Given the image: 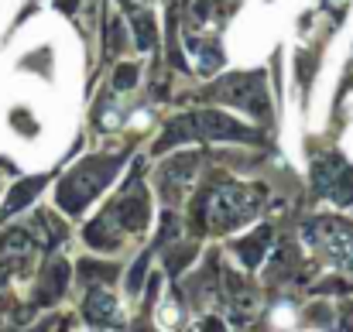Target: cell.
<instances>
[{"label":"cell","mask_w":353,"mask_h":332,"mask_svg":"<svg viewBox=\"0 0 353 332\" xmlns=\"http://www.w3.org/2000/svg\"><path fill=\"white\" fill-rule=\"evenodd\" d=\"M120 168V158H93V161H86V165H79L62 185H59V206L65 209V213H79L114 175H117Z\"/></svg>","instance_id":"6da1fadb"},{"label":"cell","mask_w":353,"mask_h":332,"mask_svg":"<svg viewBox=\"0 0 353 332\" xmlns=\"http://www.w3.org/2000/svg\"><path fill=\"white\" fill-rule=\"evenodd\" d=\"M182 137H227V141L240 137V141H254L250 130H243L236 120H230V116H223V113H216V110H199V113H192V116H179L168 127V134L158 141V151L172 147Z\"/></svg>","instance_id":"7a4b0ae2"},{"label":"cell","mask_w":353,"mask_h":332,"mask_svg":"<svg viewBox=\"0 0 353 332\" xmlns=\"http://www.w3.org/2000/svg\"><path fill=\"white\" fill-rule=\"evenodd\" d=\"M254 206H257V196L243 185H220L210 192L206 199V220L213 229H234L247 216H254Z\"/></svg>","instance_id":"3957f363"},{"label":"cell","mask_w":353,"mask_h":332,"mask_svg":"<svg viewBox=\"0 0 353 332\" xmlns=\"http://www.w3.org/2000/svg\"><path fill=\"white\" fill-rule=\"evenodd\" d=\"M213 93H216L220 100L240 107V110L268 113V90H264V79H261L257 72H236V76H227Z\"/></svg>","instance_id":"277c9868"},{"label":"cell","mask_w":353,"mask_h":332,"mask_svg":"<svg viewBox=\"0 0 353 332\" xmlns=\"http://www.w3.org/2000/svg\"><path fill=\"white\" fill-rule=\"evenodd\" d=\"M316 185L323 196L336 199V203H353V182L350 172L340 158H323L316 161Z\"/></svg>","instance_id":"5b68a950"},{"label":"cell","mask_w":353,"mask_h":332,"mask_svg":"<svg viewBox=\"0 0 353 332\" xmlns=\"http://www.w3.org/2000/svg\"><path fill=\"white\" fill-rule=\"evenodd\" d=\"M319 240H323V247L333 253V260H336L340 267L353 271V229L347 222L323 220L319 222Z\"/></svg>","instance_id":"8992f818"},{"label":"cell","mask_w":353,"mask_h":332,"mask_svg":"<svg viewBox=\"0 0 353 332\" xmlns=\"http://www.w3.org/2000/svg\"><path fill=\"white\" fill-rule=\"evenodd\" d=\"M114 222H117L120 229H141L144 222H148V203H144V192H141V185H134L123 199H120L114 209H107Z\"/></svg>","instance_id":"52a82bcc"},{"label":"cell","mask_w":353,"mask_h":332,"mask_svg":"<svg viewBox=\"0 0 353 332\" xmlns=\"http://www.w3.org/2000/svg\"><path fill=\"white\" fill-rule=\"evenodd\" d=\"M192 168H196V158L185 154V158H175V161L161 172V189H165L168 199H179V196L189 189V182H192Z\"/></svg>","instance_id":"ba28073f"},{"label":"cell","mask_w":353,"mask_h":332,"mask_svg":"<svg viewBox=\"0 0 353 332\" xmlns=\"http://www.w3.org/2000/svg\"><path fill=\"white\" fill-rule=\"evenodd\" d=\"M86 315L90 322H103V326H120V312H117V302L110 298L107 288H93L90 298H86Z\"/></svg>","instance_id":"9c48e42d"},{"label":"cell","mask_w":353,"mask_h":332,"mask_svg":"<svg viewBox=\"0 0 353 332\" xmlns=\"http://www.w3.org/2000/svg\"><path fill=\"white\" fill-rule=\"evenodd\" d=\"M268 243H271V229L264 226V229L250 233L247 240H240V243H236V253H240V260H243L247 267H257L261 257H264V250H268Z\"/></svg>","instance_id":"30bf717a"},{"label":"cell","mask_w":353,"mask_h":332,"mask_svg":"<svg viewBox=\"0 0 353 332\" xmlns=\"http://www.w3.org/2000/svg\"><path fill=\"white\" fill-rule=\"evenodd\" d=\"M38 189H41V178H28V182H21L10 196H7V206H3V216H10V213H17V209H24L34 196H38Z\"/></svg>","instance_id":"8fae6325"},{"label":"cell","mask_w":353,"mask_h":332,"mask_svg":"<svg viewBox=\"0 0 353 332\" xmlns=\"http://www.w3.org/2000/svg\"><path fill=\"white\" fill-rule=\"evenodd\" d=\"M65 284H69V264L65 260H59V264H52L48 267V274H45V302H55V298H62V291H65Z\"/></svg>","instance_id":"7c38bea8"},{"label":"cell","mask_w":353,"mask_h":332,"mask_svg":"<svg viewBox=\"0 0 353 332\" xmlns=\"http://www.w3.org/2000/svg\"><path fill=\"white\" fill-rule=\"evenodd\" d=\"M130 24H134V38H137V48H151L154 45V21L148 17V14H134L130 17Z\"/></svg>","instance_id":"4fadbf2b"},{"label":"cell","mask_w":353,"mask_h":332,"mask_svg":"<svg viewBox=\"0 0 353 332\" xmlns=\"http://www.w3.org/2000/svg\"><path fill=\"white\" fill-rule=\"evenodd\" d=\"M31 250V240L24 229H10L3 240H0V253H28Z\"/></svg>","instance_id":"5bb4252c"},{"label":"cell","mask_w":353,"mask_h":332,"mask_svg":"<svg viewBox=\"0 0 353 332\" xmlns=\"http://www.w3.org/2000/svg\"><path fill=\"white\" fill-rule=\"evenodd\" d=\"M134 83H137V69H134V65H120L114 86H117V90H130Z\"/></svg>","instance_id":"9a60e30c"},{"label":"cell","mask_w":353,"mask_h":332,"mask_svg":"<svg viewBox=\"0 0 353 332\" xmlns=\"http://www.w3.org/2000/svg\"><path fill=\"white\" fill-rule=\"evenodd\" d=\"M144 267H148V257H141V260L134 264V271H130V278H127V288H130V291H137V288H141V278H144Z\"/></svg>","instance_id":"2e32d148"}]
</instances>
